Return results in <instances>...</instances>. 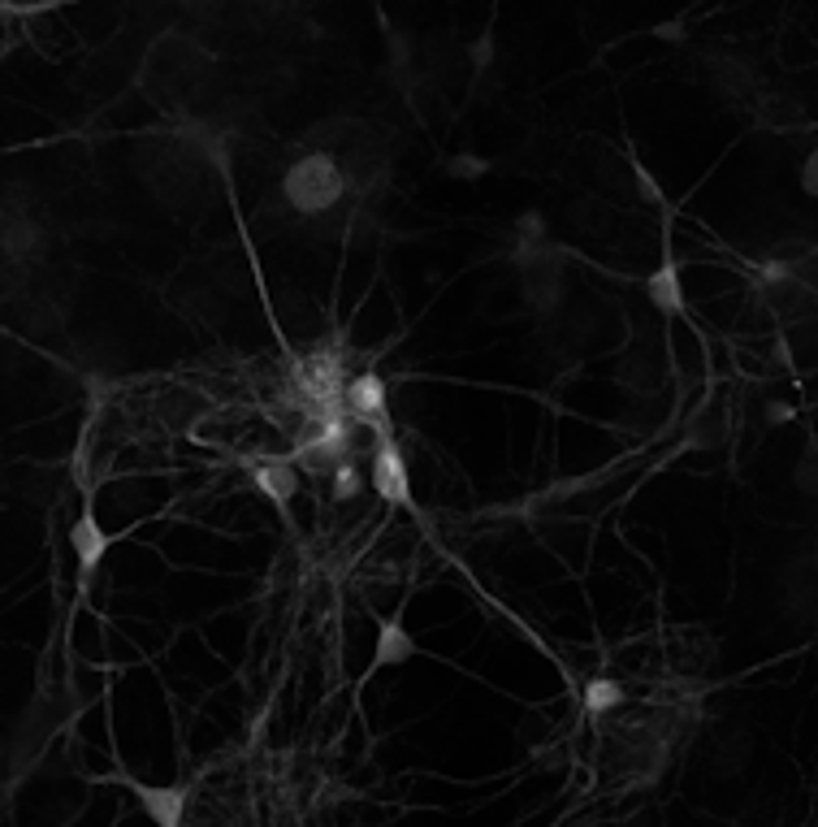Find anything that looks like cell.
Instances as JSON below:
<instances>
[{"label": "cell", "instance_id": "cell-1", "mask_svg": "<svg viewBox=\"0 0 818 827\" xmlns=\"http://www.w3.org/2000/svg\"><path fill=\"white\" fill-rule=\"evenodd\" d=\"M352 196V174L329 153H304L282 174V205L300 217H325Z\"/></svg>", "mask_w": 818, "mask_h": 827}, {"label": "cell", "instance_id": "cell-2", "mask_svg": "<svg viewBox=\"0 0 818 827\" xmlns=\"http://www.w3.org/2000/svg\"><path fill=\"white\" fill-rule=\"evenodd\" d=\"M373 490L390 503V507H411V477H408V460L403 451L381 438L377 451H373Z\"/></svg>", "mask_w": 818, "mask_h": 827}, {"label": "cell", "instance_id": "cell-3", "mask_svg": "<svg viewBox=\"0 0 818 827\" xmlns=\"http://www.w3.org/2000/svg\"><path fill=\"white\" fill-rule=\"evenodd\" d=\"M343 404H347V412L356 416V420L386 429V408H390V399H386V381H381L377 373H359L356 381H347Z\"/></svg>", "mask_w": 818, "mask_h": 827}, {"label": "cell", "instance_id": "cell-4", "mask_svg": "<svg viewBox=\"0 0 818 827\" xmlns=\"http://www.w3.org/2000/svg\"><path fill=\"white\" fill-rule=\"evenodd\" d=\"M300 390L316 408H338L343 404V373H338V360L329 356H312V360L300 368Z\"/></svg>", "mask_w": 818, "mask_h": 827}, {"label": "cell", "instance_id": "cell-5", "mask_svg": "<svg viewBox=\"0 0 818 827\" xmlns=\"http://www.w3.org/2000/svg\"><path fill=\"white\" fill-rule=\"evenodd\" d=\"M252 485H256L269 503L286 507V503L300 494V472H295V460H260V464L252 468Z\"/></svg>", "mask_w": 818, "mask_h": 827}, {"label": "cell", "instance_id": "cell-6", "mask_svg": "<svg viewBox=\"0 0 818 827\" xmlns=\"http://www.w3.org/2000/svg\"><path fill=\"white\" fill-rule=\"evenodd\" d=\"M70 546H74V555H78V580L87 585V580H92V572H96V564L104 559V551H108V533L96 524V516H92V512H83V516H78V524L70 528Z\"/></svg>", "mask_w": 818, "mask_h": 827}, {"label": "cell", "instance_id": "cell-7", "mask_svg": "<svg viewBox=\"0 0 818 827\" xmlns=\"http://www.w3.org/2000/svg\"><path fill=\"white\" fill-rule=\"evenodd\" d=\"M139 806L153 815L156 827H182V810H187V788H153V784H139L130 779Z\"/></svg>", "mask_w": 818, "mask_h": 827}, {"label": "cell", "instance_id": "cell-8", "mask_svg": "<svg viewBox=\"0 0 818 827\" xmlns=\"http://www.w3.org/2000/svg\"><path fill=\"white\" fill-rule=\"evenodd\" d=\"M646 295H650V304L659 312H667V316H675V312H684V291H680V273H675V264L667 260L659 273H650V282H646Z\"/></svg>", "mask_w": 818, "mask_h": 827}, {"label": "cell", "instance_id": "cell-9", "mask_svg": "<svg viewBox=\"0 0 818 827\" xmlns=\"http://www.w3.org/2000/svg\"><path fill=\"white\" fill-rule=\"evenodd\" d=\"M416 659V641L408 637V628L399 620L381 624V637H377V668H395V663H408Z\"/></svg>", "mask_w": 818, "mask_h": 827}, {"label": "cell", "instance_id": "cell-10", "mask_svg": "<svg viewBox=\"0 0 818 827\" xmlns=\"http://www.w3.org/2000/svg\"><path fill=\"white\" fill-rule=\"evenodd\" d=\"M615 706H623V684H615L611 676H594L585 684V711L589 715H607Z\"/></svg>", "mask_w": 818, "mask_h": 827}, {"label": "cell", "instance_id": "cell-11", "mask_svg": "<svg viewBox=\"0 0 818 827\" xmlns=\"http://www.w3.org/2000/svg\"><path fill=\"white\" fill-rule=\"evenodd\" d=\"M329 481H334V499H338V503H352V499H359V490H364V472H359L347 456L334 464Z\"/></svg>", "mask_w": 818, "mask_h": 827}, {"label": "cell", "instance_id": "cell-12", "mask_svg": "<svg viewBox=\"0 0 818 827\" xmlns=\"http://www.w3.org/2000/svg\"><path fill=\"white\" fill-rule=\"evenodd\" d=\"M468 61H472V70H476V74L494 70V35H476V40H472V49H468Z\"/></svg>", "mask_w": 818, "mask_h": 827}, {"label": "cell", "instance_id": "cell-13", "mask_svg": "<svg viewBox=\"0 0 818 827\" xmlns=\"http://www.w3.org/2000/svg\"><path fill=\"white\" fill-rule=\"evenodd\" d=\"M485 169H490V165H485L481 156H451V160H447V174H451V178H481Z\"/></svg>", "mask_w": 818, "mask_h": 827}, {"label": "cell", "instance_id": "cell-14", "mask_svg": "<svg viewBox=\"0 0 818 827\" xmlns=\"http://www.w3.org/2000/svg\"><path fill=\"white\" fill-rule=\"evenodd\" d=\"M797 485H801L806 494H818V456H806V460H801V468H797Z\"/></svg>", "mask_w": 818, "mask_h": 827}, {"label": "cell", "instance_id": "cell-15", "mask_svg": "<svg viewBox=\"0 0 818 827\" xmlns=\"http://www.w3.org/2000/svg\"><path fill=\"white\" fill-rule=\"evenodd\" d=\"M801 191H806V196H818V148L806 156V165H801Z\"/></svg>", "mask_w": 818, "mask_h": 827}]
</instances>
